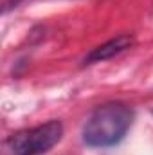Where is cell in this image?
I'll list each match as a JSON object with an SVG mask.
<instances>
[{"mask_svg":"<svg viewBox=\"0 0 153 155\" xmlns=\"http://www.w3.org/2000/svg\"><path fill=\"white\" fill-rule=\"evenodd\" d=\"M132 45H133V38L130 35H119L114 40H110V41H106V43L92 49L88 52V56L83 60V63L85 65H90V63H99V61L110 60V58H114L117 54L124 52L126 49H130Z\"/></svg>","mask_w":153,"mask_h":155,"instance_id":"3957f363","label":"cell"},{"mask_svg":"<svg viewBox=\"0 0 153 155\" xmlns=\"http://www.w3.org/2000/svg\"><path fill=\"white\" fill-rule=\"evenodd\" d=\"M18 2H20V0H7V4H5V11H7L9 7H15Z\"/></svg>","mask_w":153,"mask_h":155,"instance_id":"277c9868","label":"cell"},{"mask_svg":"<svg viewBox=\"0 0 153 155\" xmlns=\"http://www.w3.org/2000/svg\"><path fill=\"white\" fill-rule=\"evenodd\" d=\"M133 121V112L122 103L97 107L83 124V143L92 148H110L119 144Z\"/></svg>","mask_w":153,"mask_h":155,"instance_id":"6da1fadb","label":"cell"},{"mask_svg":"<svg viewBox=\"0 0 153 155\" xmlns=\"http://www.w3.org/2000/svg\"><path fill=\"white\" fill-rule=\"evenodd\" d=\"M63 137V124L58 119L47 121L40 126L16 132L4 141L5 155H40L56 146Z\"/></svg>","mask_w":153,"mask_h":155,"instance_id":"7a4b0ae2","label":"cell"}]
</instances>
